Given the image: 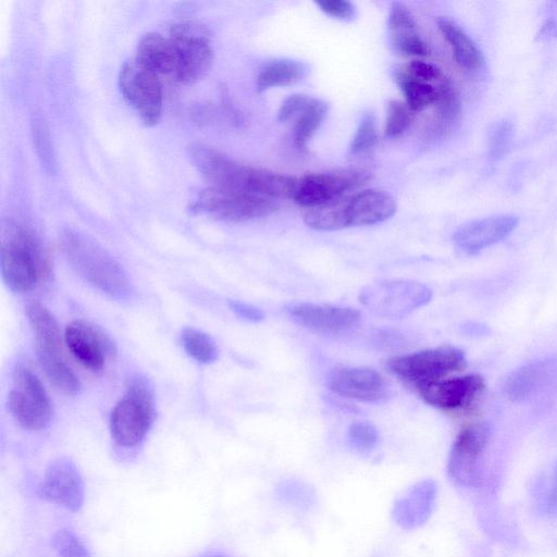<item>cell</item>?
Here are the masks:
<instances>
[{"instance_id": "obj_18", "label": "cell", "mask_w": 557, "mask_h": 557, "mask_svg": "<svg viewBox=\"0 0 557 557\" xmlns=\"http://www.w3.org/2000/svg\"><path fill=\"white\" fill-rule=\"evenodd\" d=\"M39 491L45 499L71 511H77L85 499L81 472L67 458L55 459L48 466Z\"/></svg>"}, {"instance_id": "obj_32", "label": "cell", "mask_w": 557, "mask_h": 557, "mask_svg": "<svg viewBox=\"0 0 557 557\" xmlns=\"http://www.w3.org/2000/svg\"><path fill=\"white\" fill-rule=\"evenodd\" d=\"M377 141L375 117L373 113L367 112L362 115L355 136L350 144V153L359 154L368 151Z\"/></svg>"}, {"instance_id": "obj_37", "label": "cell", "mask_w": 557, "mask_h": 557, "mask_svg": "<svg viewBox=\"0 0 557 557\" xmlns=\"http://www.w3.org/2000/svg\"><path fill=\"white\" fill-rule=\"evenodd\" d=\"M313 99L300 94L289 96L280 107L277 112L278 122L284 123L295 117L297 119L311 104Z\"/></svg>"}, {"instance_id": "obj_43", "label": "cell", "mask_w": 557, "mask_h": 557, "mask_svg": "<svg viewBox=\"0 0 557 557\" xmlns=\"http://www.w3.org/2000/svg\"><path fill=\"white\" fill-rule=\"evenodd\" d=\"M466 327L468 329V333H470V334L479 335V334H484L486 332V329L481 325L470 324L469 326H466Z\"/></svg>"}, {"instance_id": "obj_21", "label": "cell", "mask_w": 557, "mask_h": 557, "mask_svg": "<svg viewBox=\"0 0 557 557\" xmlns=\"http://www.w3.org/2000/svg\"><path fill=\"white\" fill-rule=\"evenodd\" d=\"M515 215H494L472 221L454 235L455 245L467 255H474L507 237L518 225Z\"/></svg>"}, {"instance_id": "obj_33", "label": "cell", "mask_w": 557, "mask_h": 557, "mask_svg": "<svg viewBox=\"0 0 557 557\" xmlns=\"http://www.w3.org/2000/svg\"><path fill=\"white\" fill-rule=\"evenodd\" d=\"M52 546L58 557H90L82 540L71 530H59L52 540Z\"/></svg>"}, {"instance_id": "obj_20", "label": "cell", "mask_w": 557, "mask_h": 557, "mask_svg": "<svg viewBox=\"0 0 557 557\" xmlns=\"http://www.w3.org/2000/svg\"><path fill=\"white\" fill-rule=\"evenodd\" d=\"M557 387V359L525 364L506 380L504 393L512 401H528Z\"/></svg>"}, {"instance_id": "obj_9", "label": "cell", "mask_w": 557, "mask_h": 557, "mask_svg": "<svg viewBox=\"0 0 557 557\" xmlns=\"http://www.w3.org/2000/svg\"><path fill=\"white\" fill-rule=\"evenodd\" d=\"M277 209L274 199L210 185L190 205L193 212L231 222L263 218Z\"/></svg>"}, {"instance_id": "obj_39", "label": "cell", "mask_w": 557, "mask_h": 557, "mask_svg": "<svg viewBox=\"0 0 557 557\" xmlns=\"http://www.w3.org/2000/svg\"><path fill=\"white\" fill-rule=\"evenodd\" d=\"M315 3L325 14L342 21L352 18L356 13L354 4L347 0H320Z\"/></svg>"}, {"instance_id": "obj_8", "label": "cell", "mask_w": 557, "mask_h": 557, "mask_svg": "<svg viewBox=\"0 0 557 557\" xmlns=\"http://www.w3.org/2000/svg\"><path fill=\"white\" fill-rule=\"evenodd\" d=\"M169 37L177 60L173 79L190 84L203 77L213 59L211 33L207 26L196 20H177L170 25Z\"/></svg>"}, {"instance_id": "obj_16", "label": "cell", "mask_w": 557, "mask_h": 557, "mask_svg": "<svg viewBox=\"0 0 557 557\" xmlns=\"http://www.w3.org/2000/svg\"><path fill=\"white\" fill-rule=\"evenodd\" d=\"M485 389L484 379L479 374L443 379L419 389L422 399L443 411L466 410Z\"/></svg>"}, {"instance_id": "obj_4", "label": "cell", "mask_w": 557, "mask_h": 557, "mask_svg": "<svg viewBox=\"0 0 557 557\" xmlns=\"http://www.w3.org/2000/svg\"><path fill=\"white\" fill-rule=\"evenodd\" d=\"M60 245L72 268L94 287L116 299L129 295L131 286L125 271L95 240L81 233L65 231Z\"/></svg>"}, {"instance_id": "obj_22", "label": "cell", "mask_w": 557, "mask_h": 557, "mask_svg": "<svg viewBox=\"0 0 557 557\" xmlns=\"http://www.w3.org/2000/svg\"><path fill=\"white\" fill-rule=\"evenodd\" d=\"M437 486L433 480H423L412 485L393 507L392 516L396 524L412 530L424 524L435 506Z\"/></svg>"}, {"instance_id": "obj_31", "label": "cell", "mask_w": 557, "mask_h": 557, "mask_svg": "<svg viewBox=\"0 0 557 557\" xmlns=\"http://www.w3.org/2000/svg\"><path fill=\"white\" fill-rule=\"evenodd\" d=\"M411 110L400 101H389L387 106L385 136L398 137L405 133L412 121Z\"/></svg>"}, {"instance_id": "obj_24", "label": "cell", "mask_w": 557, "mask_h": 557, "mask_svg": "<svg viewBox=\"0 0 557 557\" xmlns=\"http://www.w3.org/2000/svg\"><path fill=\"white\" fill-rule=\"evenodd\" d=\"M388 30L392 45L398 52L416 57L428 54V46L419 34L414 17L401 3L394 2L391 7Z\"/></svg>"}, {"instance_id": "obj_25", "label": "cell", "mask_w": 557, "mask_h": 557, "mask_svg": "<svg viewBox=\"0 0 557 557\" xmlns=\"http://www.w3.org/2000/svg\"><path fill=\"white\" fill-rule=\"evenodd\" d=\"M437 27L451 48L455 61L463 69L475 71L483 66L484 58L475 42L448 17L436 20Z\"/></svg>"}, {"instance_id": "obj_28", "label": "cell", "mask_w": 557, "mask_h": 557, "mask_svg": "<svg viewBox=\"0 0 557 557\" xmlns=\"http://www.w3.org/2000/svg\"><path fill=\"white\" fill-rule=\"evenodd\" d=\"M327 113L324 101L313 99L311 104L297 117L294 128V141L299 149H306Z\"/></svg>"}, {"instance_id": "obj_38", "label": "cell", "mask_w": 557, "mask_h": 557, "mask_svg": "<svg viewBox=\"0 0 557 557\" xmlns=\"http://www.w3.org/2000/svg\"><path fill=\"white\" fill-rule=\"evenodd\" d=\"M404 72L416 79L428 83H436L444 77L437 66L420 60L408 63Z\"/></svg>"}, {"instance_id": "obj_5", "label": "cell", "mask_w": 557, "mask_h": 557, "mask_svg": "<svg viewBox=\"0 0 557 557\" xmlns=\"http://www.w3.org/2000/svg\"><path fill=\"white\" fill-rule=\"evenodd\" d=\"M25 313L34 334L38 361L46 376L63 394L76 395L81 382L63 354L55 318L45 305L35 300L26 306Z\"/></svg>"}, {"instance_id": "obj_15", "label": "cell", "mask_w": 557, "mask_h": 557, "mask_svg": "<svg viewBox=\"0 0 557 557\" xmlns=\"http://www.w3.org/2000/svg\"><path fill=\"white\" fill-rule=\"evenodd\" d=\"M64 342L76 360L92 372H101L108 358L115 352L110 337L84 320H74L67 324Z\"/></svg>"}, {"instance_id": "obj_35", "label": "cell", "mask_w": 557, "mask_h": 557, "mask_svg": "<svg viewBox=\"0 0 557 557\" xmlns=\"http://www.w3.org/2000/svg\"><path fill=\"white\" fill-rule=\"evenodd\" d=\"M512 126L507 121H502L495 124L490 134L488 149L490 156L493 159L502 158L511 141Z\"/></svg>"}, {"instance_id": "obj_14", "label": "cell", "mask_w": 557, "mask_h": 557, "mask_svg": "<svg viewBox=\"0 0 557 557\" xmlns=\"http://www.w3.org/2000/svg\"><path fill=\"white\" fill-rule=\"evenodd\" d=\"M367 180V174L358 171L308 174L298 178L293 199L302 207L317 208L339 199Z\"/></svg>"}, {"instance_id": "obj_23", "label": "cell", "mask_w": 557, "mask_h": 557, "mask_svg": "<svg viewBox=\"0 0 557 557\" xmlns=\"http://www.w3.org/2000/svg\"><path fill=\"white\" fill-rule=\"evenodd\" d=\"M150 73L174 78L176 72V51L173 41L168 36L158 33L144 35L137 45L135 59Z\"/></svg>"}, {"instance_id": "obj_13", "label": "cell", "mask_w": 557, "mask_h": 557, "mask_svg": "<svg viewBox=\"0 0 557 557\" xmlns=\"http://www.w3.org/2000/svg\"><path fill=\"white\" fill-rule=\"evenodd\" d=\"M119 86L146 125L159 122L163 104L160 77L144 69L136 60H129L121 67Z\"/></svg>"}, {"instance_id": "obj_27", "label": "cell", "mask_w": 557, "mask_h": 557, "mask_svg": "<svg viewBox=\"0 0 557 557\" xmlns=\"http://www.w3.org/2000/svg\"><path fill=\"white\" fill-rule=\"evenodd\" d=\"M444 77L436 83H428L416 79L403 71L398 73L397 82L406 98V104L411 111L419 112L426 109L431 104H436L438 99L440 84Z\"/></svg>"}, {"instance_id": "obj_41", "label": "cell", "mask_w": 557, "mask_h": 557, "mask_svg": "<svg viewBox=\"0 0 557 557\" xmlns=\"http://www.w3.org/2000/svg\"><path fill=\"white\" fill-rule=\"evenodd\" d=\"M543 508L546 513L557 516V462L553 468L550 481L543 496Z\"/></svg>"}, {"instance_id": "obj_10", "label": "cell", "mask_w": 557, "mask_h": 557, "mask_svg": "<svg viewBox=\"0 0 557 557\" xmlns=\"http://www.w3.org/2000/svg\"><path fill=\"white\" fill-rule=\"evenodd\" d=\"M432 298L431 289L422 283L404 280H387L371 283L359 294L360 302L374 314L400 319L426 305Z\"/></svg>"}, {"instance_id": "obj_29", "label": "cell", "mask_w": 557, "mask_h": 557, "mask_svg": "<svg viewBox=\"0 0 557 557\" xmlns=\"http://www.w3.org/2000/svg\"><path fill=\"white\" fill-rule=\"evenodd\" d=\"M182 343L187 355L199 363H211L219 356L218 346L212 337L197 329H184Z\"/></svg>"}, {"instance_id": "obj_34", "label": "cell", "mask_w": 557, "mask_h": 557, "mask_svg": "<svg viewBox=\"0 0 557 557\" xmlns=\"http://www.w3.org/2000/svg\"><path fill=\"white\" fill-rule=\"evenodd\" d=\"M277 495L283 502L302 508L309 507L314 499L312 490L298 481H286L277 486Z\"/></svg>"}, {"instance_id": "obj_30", "label": "cell", "mask_w": 557, "mask_h": 557, "mask_svg": "<svg viewBox=\"0 0 557 557\" xmlns=\"http://www.w3.org/2000/svg\"><path fill=\"white\" fill-rule=\"evenodd\" d=\"M350 447L359 454H370L379 445L380 435L374 425L369 422H355L347 434Z\"/></svg>"}, {"instance_id": "obj_2", "label": "cell", "mask_w": 557, "mask_h": 557, "mask_svg": "<svg viewBox=\"0 0 557 557\" xmlns=\"http://www.w3.org/2000/svg\"><path fill=\"white\" fill-rule=\"evenodd\" d=\"M0 243L1 275L12 292H29L49 277L50 255L33 230L13 220L2 221Z\"/></svg>"}, {"instance_id": "obj_19", "label": "cell", "mask_w": 557, "mask_h": 557, "mask_svg": "<svg viewBox=\"0 0 557 557\" xmlns=\"http://www.w3.org/2000/svg\"><path fill=\"white\" fill-rule=\"evenodd\" d=\"M286 312L299 325L323 334L347 332L360 321V312L350 307L294 302L286 307Z\"/></svg>"}, {"instance_id": "obj_3", "label": "cell", "mask_w": 557, "mask_h": 557, "mask_svg": "<svg viewBox=\"0 0 557 557\" xmlns=\"http://www.w3.org/2000/svg\"><path fill=\"white\" fill-rule=\"evenodd\" d=\"M396 208L395 199L388 193L371 188L312 208L304 221L317 231H337L384 222L394 215Z\"/></svg>"}, {"instance_id": "obj_44", "label": "cell", "mask_w": 557, "mask_h": 557, "mask_svg": "<svg viewBox=\"0 0 557 557\" xmlns=\"http://www.w3.org/2000/svg\"><path fill=\"white\" fill-rule=\"evenodd\" d=\"M212 557H225V556H212Z\"/></svg>"}, {"instance_id": "obj_36", "label": "cell", "mask_w": 557, "mask_h": 557, "mask_svg": "<svg viewBox=\"0 0 557 557\" xmlns=\"http://www.w3.org/2000/svg\"><path fill=\"white\" fill-rule=\"evenodd\" d=\"M32 124L34 141L36 143V148L40 158L42 159V163L46 166L52 168L54 164V157L52 154L50 136L48 134V129L46 128V124L42 123V120L37 116L33 120Z\"/></svg>"}, {"instance_id": "obj_26", "label": "cell", "mask_w": 557, "mask_h": 557, "mask_svg": "<svg viewBox=\"0 0 557 557\" xmlns=\"http://www.w3.org/2000/svg\"><path fill=\"white\" fill-rule=\"evenodd\" d=\"M308 72L302 62L289 59L275 60L264 65L257 78V88L260 91L284 87L300 82Z\"/></svg>"}, {"instance_id": "obj_12", "label": "cell", "mask_w": 557, "mask_h": 557, "mask_svg": "<svg viewBox=\"0 0 557 557\" xmlns=\"http://www.w3.org/2000/svg\"><path fill=\"white\" fill-rule=\"evenodd\" d=\"M490 437L485 422L463 428L457 435L447 461V472L458 485L475 487L481 483V462Z\"/></svg>"}, {"instance_id": "obj_11", "label": "cell", "mask_w": 557, "mask_h": 557, "mask_svg": "<svg viewBox=\"0 0 557 557\" xmlns=\"http://www.w3.org/2000/svg\"><path fill=\"white\" fill-rule=\"evenodd\" d=\"M8 405L12 417L23 429L38 431L51 421L49 395L36 373L25 366L14 370Z\"/></svg>"}, {"instance_id": "obj_7", "label": "cell", "mask_w": 557, "mask_h": 557, "mask_svg": "<svg viewBox=\"0 0 557 557\" xmlns=\"http://www.w3.org/2000/svg\"><path fill=\"white\" fill-rule=\"evenodd\" d=\"M387 367L394 375L419 391L451 373L462 371L467 367V359L462 350L441 346L393 357L387 361Z\"/></svg>"}, {"instance_id": "obj_42", "label": "cell", "mask_w": 557, "mask_h": 557, "mask_svg": "<svg viewBox=\"0 0 557 557\" xmlns=\"http://www.w3.org/2000/svg\"><path fill=\"white\" fill-rule=\"evenodd\" d=\"M541 37L557 38V1L548 2L545 8L544 21L539 32Z\"/></svg>"}, {"instance_id": "obj_6", "label": "cell", "mask_w": 557, "mask_h": 557, "mask_svg": "<svg viewBox=\"0 0 557 557\" xmlns=\"http://www.w3.org/2000/svg\"><path fill=\"white\" fill-rule=\"evenodd\" d=\"M154 420L152 389L145 379L135 377L111 411V436L122 447H136L145 440Z\"/></svg>"}, {"instance_id": "obj_40", "label": "cell", "mask_w": 557, "mask_h": 557, "mask_svg": "<svg viewBox=\"0 0 557 557\" xmlns=\"http://www.w3.org/2000/svg\"><path fill=\"white\" fill-rule=\"evenodd\" d=\"M228 306L237 317L246 321L260 322L264 319L263 312L252 305L238 300H230Z\"/></svg>"}, {"instance_id": "obj_1", "label": "cell", "mask_w": 557, "mask_h": 557, "mask_svg": "<svg viewBox=\"0 0 557 557\" xmlns=\"http://www.w3.org/2000/svg\"><path fill=\"white\" fill-rule=\"evenodd\" d=\"M187 152L210 186L270 199L285 198L289 193L290 178L285 174L240 164L202 143L190 144Z\"/></svg>"}, {"instance_id": "obj_17", "label": "cell", "mask_w": 557, "mask_h": 557, "mask_svg": "<svg viewBox=\"0 0 557 557\" xmlns=\"http://www.w3.org/2000/svg\"><path fill=\"white\" fill-rule=\"evenodd\" d=\"M326 384L335 394L363 403H380L389 395L384 377L370 368H336L329 373Z\"/></svg>"}]
</instances>
